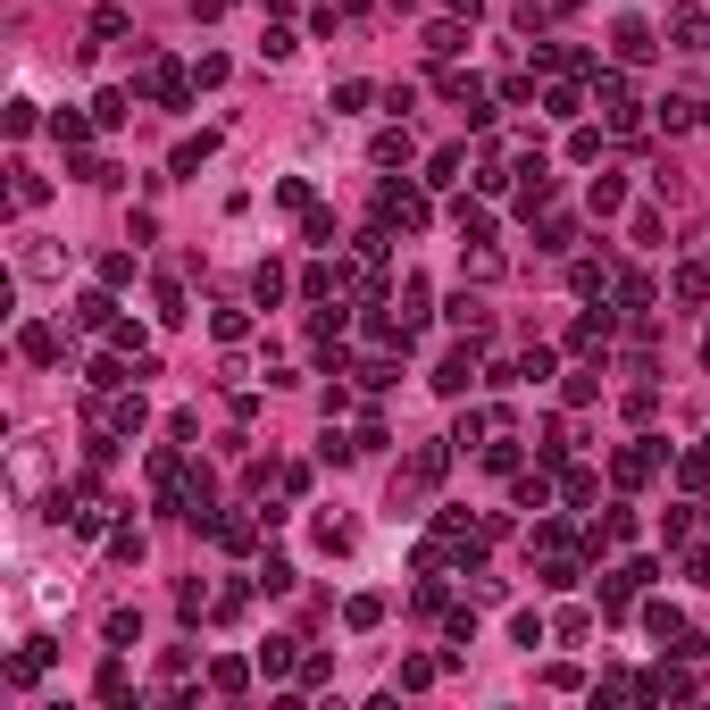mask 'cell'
<instances>
[{
    "label": "cell",
    "mask_w": 710,
    "mask_h": 710,
    "mask_svg": "<svg viewBox=\"0 0 710 710\" xmlns=\"http://www.w3.org/2000/svg\"><path fill=\"white\" fill-rule=\"evenodd\" d=\"M477 343H485V335H468V343H452V351L435 360V376H426V385H435L443 401H460L468 385H477Z\"/></svg>",
    "instance_id": "cell-1"
},
{
    "label": "cell",
    "mask_w": 710,
    "mask_h": 710,
    "mask_svg": "<svg viewBox=\"0 0 710 710\" xmlns=\"http://www.w3.org/2000/svg\"><path fill=\"white\" fill-rule=\"evenodd\" d=\"M376 218H385V226H426V193H410V184H376Z\"/></svg>",
    "instance_id": "cell-2"
},
{
    "label": "cell",
    "mask_w": 710,
    "mask_h": 710,
    "mask_svg": "<svg viewBox=\"0 0 710 710\" xmlns=\"http://www.w3.org/2000/svg\"><path fill=\"white\" fill-rule=\"evenodd\" d=\"M443 468H452V443H418V452H410V468H401V485H410V493H426V485H443Z\"/></svg>",
    "instance_id": "cell-3"
},
{
    "label": "cell",
    "mask_w": 710,
    "mask_h": 710,
    "mask_svg": "<svg viewBox=\"0 0 710 710\" xmlns=\"http://www.w3.org/2000/svg\"><path fill=\"white\" fill-rule=\"evenodd\" d=\"M610 51H619L627 67H644V59L660 51V42H652V26H644V17H619V26H610Z\"/></svg>",
    "instance_id": "cell-4"
},
{
    "label": "cell",
    "mask_w": 710,
    "mask_h": 710,
    "mask_svg": "<svg viewBox=\"0 0 710 710\" xmlns=\"http://www.w3.org/2000/svg\"><path fill=\"white\" fill-rule=\"evenodd\" d=\"M594 92L610 101V117H619V126H635V84L619 76V67H602V76H594Z\"/></svg>",
    "instance_id": "cell-5"
},
{
    "label": "cell",
    "mask_w": 710,
    "mask_h": 710,
    "mask_svg": "<svg viewBox=\"0 0 710 710\" xmlns=\"http://www.w3.org/2000/svg\"><path fill=\"white\" fill-rule=\"evenodd\" d=\"M42 669H51V635H26V644H17V660H9V677H17V685H34Z\"/></svg>",
    "instance_id": "cell-6"
},
{
    "label": "cell",
    "mask_w": 710,
    "mask_h": 710,
    "mask_svg": "<svg viewBox=\"0 0 710 710\" xmlns=\"http://www.w3.org/2000/svg\"><path fill=\"white\" fill-rule=\"evenodd\" d=\"M184 92H193V76L159 59V67H151V101H159V109H184Z\"/></svg>",
    "instance_id": "cell-7"
},
{
    "label": "cell",
    "mask_w": 710,
    "mask_h": 710,
    "mask_svg": "<svg viewBox=\"0 0 710 710\" xmlns=\"http://www.w3.org/2000/svg\"><path fill=\"white\" fill-rule=\"evenodd\" d=\"M310 535H318V552H351V543H360V527H351L343 510H318V527H310Z\"/></svg>",
    "instance_id": "cell-8"
},
{
    "label": "cell",
    "mask_w": 710,
    "mask_h": 710,
    "mask_svg": "<svg viewBox=\"0 0 710 710\" xmlns=\"http://www.w3.org/2000/svg\"><path fill=\"white\" fill-rule=\"evenodd\" d=\"M268 527V518H209V535H218V552H251V535Z\"/></svg>",
    "instance_id": "cell-9"
},
{
    "label": "cell",
    "mask_w": 710,
    "mask_h": 710,
    "mask_svg": "<svg viewBox=\"0 0 710 710\" xmlns=\"http://www.w3.org/2000/svg\"><path fill=\"white\" fill-rule=\"evenodd\" d=\"M259 669H268V677H293L301 669V644H293V635H268V644H259Z\"/></svg>",
    "instance_id": "cell-10"
},
{
    "label": "cell",
    "mask_w": 710,
    "mask_h": 710,
    "mask_svg": "<svg viewBox=\"0 0 710 710\" xmlns=\"http://www.w3.org/2000/svg\"><path fill=\"white\" fill-rule=\"evenodd\" d=\"M76 326H84V335H109V326H117L109 293H76Z\"/></svg>",
    "instance_id": "cell-11"
},
{
    "label": "cell",
    "mask_w": 710,
    "mask_h": 710,
    "mask_svg": "<svg viewBox=\"0 0 710 710\" xmlns=\"http://www.w3.org/2000/svg\"><path fill=\"white\" fill-rule=\"evenodd\" d=\"M410 151H418L410 126H385V134H376V168H410Z\"/></svg>",
    "instance_id": "cell-12"
},
{
    "label": "cell",
    "mask_w": 710,
    "mask_h": 710,
    "mask_svg": "<svg viewBox=\"0 0 710 710\" xmlns=\"http://www.w3.org/2000/svg\"><path fill=\"white\" fill-rule=\"evenodd\" d=\"M251 301H259V310H276V301H284V268H276V259H259V268H251Z\"/></svg>",
    "instance_id": "cell-13"
},
{
    "label": "cell",
    "mask_w": 710,
    "mask_h": 710,
    "mask_svg": "<svg viewBox=\"0 0 710 710\" xmlns=\"http://www.w3.org/2000/svg\"><path fill=\"white\" fill-rule=\"evenodd\" d=\"M101 635H109V652H134V644H142V610H109Z\"/></svg>",
    "instance_id": "cell-14"
},
{
    "label": "cell",
    "mask_w": 710,
    "mask_h": 710,
    "mask_svg": "<svg viewBox=\"0 0 710 710\" xmlns=\"http://www.w3.org/2000/svg\"><path fill=\"white\" fill-rule=\"evenodd\" d=\"M635 535V510L619 502V510H602V527H594V552H610V543H627Z\"/></svg>",
    "instance_id": "cell-15"
},
{
    "label": "cell",
    "mask_w": 710,
    "mask_h": 710,
    "mask_svg": "<svg viewBox=\"0 0 710 710\" xmlns=\"http://www.w3.org/2000/svg\"><path fill=\"white\" fill-rule=\"evenodd\" d=\"M468 51V34L452 26V17H443V26H426V59H460Z\"/></svg>",
    "instance_id": "cell-16"
},
{
    "label": "cell",
    "mask_w": 710,
    "mask_h": 710,
    "mask_svg": "<svg viewBox=\"0 0 710 710\" xmlns=\"http://www.w3.org/2000/svg\"><path fill=\"white\" fill-rule=\"evenodd\" d=\"M585 201H594V218H619V209H627V184L619 176H594V193H585Z\"/></svg>",
    "instance_id": "cell-17"
},
{
    "label": "cell",
    "mask_w": 710,
    "mask_h": 710,
    "mask_svg": "<svg viewBox=\"0 0 710 710\" xmlns=\"http://www.w3.org/2000/svg\"><path fill=\"white\" fill-rule=\"evenodd\" d=\"M485 468H493V477H518V435H510V426L485 443Z\"/></svg>",
    "instance_id": "cell-18"
},
{
    "label": "cell",
    "mask_w": 710,
    "mask_h": 710,
    "mask_svg": "<svg viewBox=\"0 0 710 710\" xmlns=\"http://www.w3.org/2000/svg\"><path fill=\"white\" fill-rule=\"evenodd\" d=\"M610 343V310L602 318H577V326H568V351H602Z\"/></svg>",
    "instance_id": "cell-19"
},
{
    "label": "cell",
    "mask_w": 710,
    "mask_h": 710,
    "mask_svg": "<svg viewBox=\"0 0 710 710\" xmlns=\"http://www.w3.org/2000/svg\"><path fill=\"white\" fill-rule=\"evenodd\" d=\"M376 619H385V602H376V594H351V602H343V627H351V635H368Z\"/></svg>",
    "instance_id": "cell-20"
},
{
    "label": "cell",
    "mask_w": 710,
    "mask_h": 710,
    "mask_svg": "<svg viewBox=\"0 0 710 710\" xmlns=\"http://www.w3.org/2000/svg\"><path fill=\"white\" fill-rule=\"evenodd\" d=\"M142 552H151L142 527H117V535H109V560H117V568H142Z\"/></svg>",
    "instance_id": "cell-21"
},
{
    "label": "cell",
    "mask_w": 710,
    "mask_h": 710,
    "mask_svg": "<svg viewBox=\"0 0 710 710\" xmlns=\"http://www.w3.org/2000/svg\"><path fill=\"white\" fill-rule=\"evenodd\" d=\"M518 510H552V468H535V477H518Z\"/></svg>",
    "instance_id": "cell-22"
},
{
    "label": "cell",
    "mask_w": 710,
    "mask_h": 710,
    "mask_svg": "<svg viewBox=\"0 0 710 710\" xmlns=\"http://www.w3.org/2000/svg\"><path fill=\"white\" fill-rule=\"evenodd\" d=\"M126 26H134V9H117V0H109V9H92V42H117Z\"/></svg>",
    "instance_id": "cell-23"
},
{
    "label": "cell",
    "mask_w": 710,
    "mask_h": 710,
    "mask_svg": "<svg viewBox=\"0 0 710 710\" xmlns=\"http://www.w3.org/2000/svg\"><path fill=\"white\" fill-rule=\"evenodd\" d=\"M92 117H101V126H126V117H134V92H117V84H109L101 101H92Z\"/></svg>",
    "instance_id": "cell-24"
},
{
    "label": "cell",
    "mask_w": 710,
    "mask_h": 710,
    "mask_svg": "<svg viewBox=\"0 0 710 710\" xmlns=\"http://www.w3.org/2000/svg\"><path fill=\"white\" fill-rule=\"evenodd\" d=\"M301 234H310V243H326V251H335V209H318V201H310V209H301Z\"/></svg>",
    "instance_id": "cell-25"
},
{
    "label": "cell",
    "mask_w": 710,
    "mask_h": 710,
    "mask_svg": "<svg viewBox=\"0 0 710 710\" xmlns=\"http://www.w3.org/2000/svg\"><path fill=\"white\" fill-rule=\"evenodd\" d=\"M218 151V134H201V142H176V176H201V159Z\"/></svg>",
    "instance_id": "cell-26"
},
{
    "label": "cell",
    "mask_w": 710,
    "mask_h": 710,
    "mask_svg": "<svg viewBox=\"0 0 710 710\" xmlns=\"http://www.w3.org/2000/svg\"><path fill=\"white\" fill-rule=\"evenodd\" d=\"M209 685H218V694H243L251 669H243V660H209Z\"/></svg>",
    "instance_id": "cell-27"
},
{
    "label": "cell",
    "mask_w": 710,
    "mask_h": 710,
    "mask_svg": "<svg viewBox=\"0 0 710 710\" xmlns=\"http://www.w3.org/2000/svg\"><path fill=\"white\" fill-rule=\"evenodd\" d=\"M568 284H577V293H602V284H610V259H577V268H568Z\"/></svg>",
    "instance_id": "cell-28"
},
{
    "label": "cell",
    "mask_w": 710,
    "mask_h": 710,
    "mask_svg": "<svg viewBox=\"0 0 710 710\" xmlns=\"http://www.w3.org/2000/svg\"><path fill=\"white\" fill-rule=\"evenodd\" d=\"M17 351H26V360H59V335H51V326H26V335H17Z\"/></svg>",
    "instance_id": "cell-29"
},
{
    "label": "cell",
    "mask_w": 710,
    "mask_h": 710,
    "mask_svg": "<svg viewBox=\"0 0 710 710\" xmlns=\"http://www.w3.org/2000/svg\"><path fill=\"white\" fill-rule=\"evenodd\" d=\"M543 585H552V594H568V585H577V560H568V552H543Z\"/></svg>",
    "instance_id": "cell-30"
},
{
    "label": "cell",
    "mask_w": 710,
    "mask_h": 710,
    "mask_svg": "<svg viewBox=\"0 0 710 710\" xmlns=\"http://www.w3.org/2000/svg\"><path fill=\"white\" fill-rule=\"evenodd\" d=\"M669 34H677V51H702V9H677Z\"/></svg>",
    "instance_id": "cell-31"
},
{
    "label": "cell",
    "mask_w": 710,
    "mask_h": 710,
    "mask_svg": "<svg viewBox=\"0 0 710 710\" xmlns=\"http://www.w3.org/2000/svg\"><path fill=\"white\" fill-rule=\"evenodd\" d=\"M460 243H493V218H485L477 201H460Z\"/></svg>",
    "instance_id": "cell-32"
},
{
    "label": "cell",
    "mask_w": 710,
    "mask_h": 710,
    "mask_svg": "<svg viewBox=\"0 0 710 710\" xmlns=\"http://www.w3.org/2000/svg\"><path fill=\"white\" fill-rule=\"evenodd\" d=\"M351 376H360V385H368V393H385V385H393V351H376V360H360V368H351Z\"/></svg>",
    "instance_id": "cell-33"
},
{
    "label": "cell",
    "mask_w": 710,
    "mask_h": 710,
    "mask_svg": "<svg viewBox=\"0 0 710 710\" xmlns=\"http://www.w3.org/2000/svg\"><path fill=\"white\" fill-rule=\"evenodd\" d=\"M259 585V577H251ZM251 585H218V602H209V610H218V619H243V610H251Z\"/></svg>",
    "instance_id": "cell-34"
},
{
    "label": "cell",
    "mask_w": 710,
    "mask_h": 710,
    "mask_svg": "<svg viewBox=\"0 0 710 710\" xmlns=\"http://www.w3.org/2000/svg\"><path fill=\"white\" fill-rule=\"evenodd\" d=\"M452 326H460V335H485V301H468V293H452Z\"/></svg>",
    "instance_id": "cell-35"
},
{
    "label": "cell",
    "mask_w": 710,
    "mask_h": 710,
    "mask_svg": "<svg viewBox=\"0 0 710 710\" xmlns=\"http://www.w3.org/2000/svg\"><path fill=\"white\" fill-rule=\"evenodd\" d=\"M142 418H151V410H142V393H126V401L109 410V426H117V435H142Z\"/></svg>",
    "instance_id": "cell-36"
},
{
    "label": "cell",
    "mask_w": 710,
    "mask_h": 710,
    "mask_svg": "<svg viewBox=\"0 0 710 710\" xmlns=\"http://www.w3.org/2000/svg\"><path fill=\"white\" fill-rule=\"evenodd\" d=\"M209 602H218V594H209L201 577H193V585H176V610H184V619H193V627H201V610H209Z\"/></svg>",
    "instance_id": "cell-37"
},
{
    "label": "cell",
    "mask_w": 710,
    "mask_h": 710,
    "mask_svg": "<svg viewBox=\"0 0 710 710\" xmlns=\"http://www.w3.org/2000/svg\"><path fill=\"white\" fill-rule=\"evenodd\" d=\"M293 585H301L293 560H268V568H259V594H293Z\"/></svg>",
    "instance_id": "cell-38"
},
{
    "label": "cell",
    "mask_w": 710,
    "mask_h": 710,
    "mask_svg": "<svg viewBox=\"0 0 710 710\" xmlns=\"http://www.w3.org/2000/svg\"><path fill=\"white\" fill-rule=\"evenodd\" d=\"M468 276H477V284L502 276V251H493V243H468Z\"/></svg>",
    "instance_id": "cell-39"
},
{
    "label": "cell",
    "mask_w": 710,
    "mask_h": 710,
    "mask_svg": "<svg viewBox=\"0 0 710 710\" xmlns=\"http://www.w3.org/2000/svg\"><path fill=\"white\" fill-rule=\"evenodd\" d=\"M685 535H694V510H685V502L660 510V543H685Z\"/></svg>",
    "instance_id": "cell-40"
},
{
    "label": "cell",
    "mask_w": 710,
    "mask_h": 710,
    "mask_svg": "<svg viewBox=\"0 0 710 710\" xmlns=\"http://www.w3.org/2000/svg\"><path fill=\"white\" fill-rule=\"evenodd\" d=\"M368 101H376V84H360V76L335 84V109H343V117H351V109H368Z\"/></svg>",
    "instance_id": "cell-41"
},
{
    "label": "cell",
    "mask_w": 710,
    "mask_h": 710,
    "mask_svg": "<svg viewBox=\"0 0 710 710\" xmlns=\"http://www.w3.org/2000/svg\"><path fill=\"white\" fill-rule=\"evenodd\" d=\"M677 477H685V485H694V493L710 485V443H702V452H685V460H677Z\"/></svg>",
    "instance_id": "cell-42"
},
{
    "label": "cell",
    "mask_w": 710,
    "mask_h": 710,
    "mask_svg": "<svg viewBox=\"0 0 710 710\" xmlns=\"http://www.w3.org/2000/svg\"><path fill=\"white\" fill-rule=\"evenodd\" d=\"M677 301H710V268H677Z\"/></svg>",
    "instance_id": "cell-43"
},
{
    "label": "cell",
    "mask_w": 710,
    "mask_h": 710,
    "mask_svg": "<svg viewBox=\"0 0 710 710\" xmlns=\"http://www.w3.org/2000/svg\"><path fill=\"white\" fill-rule=\"evenodd\" d=\"M560 502H594V468H568V477H560Z\"/></svg>",
    "instance_id": "cell-44"
},
{
    "label": "cell",
    "mask_w": 710,
    "mask_h": 710,
    "mask_svg": "<svg viewBox=\"0 0 710 710\" xmlns=\"http://www.w3.org/2000/svg\"><path fill=\"white\" fill-rule=\"evenodd\" d=\"M301 42H293V26H268V42H259V59H293Z\"/></svg>",
    "instance_id": "cell-45"
},
{
    "label": "cell",
    "mask_w": 710,
    "mask_h": 710,
    "mask_svg": "<svg viewBox=\"0 0 710 710\" xmlns=\"http://www.w3.org/2000/svg\"><path fill=\"white\" fill-rule=\"evenodd\" d=\"M543 117H577V84H552V92H543Z\"/></svg>",
    "instance_id": "cell-46"
},
{
    "label": "cell",
    "mask_w": 710,
    "mask_h": 710,
    "mask_svg": "<svg viewBox=\"0 0 710 710\" xmlns=\"http://www.w3.org/2000/svg\"><path fill=\"white\" fill-rule=\"evenodd\" d=\"M577 243V218H543V251H568Z\"/></svg>",
    "instance_id": "cell-47"
},
{
    "label": "cell",
    "mask_w": 710,
    "mask_h": 710,
    "mask_svg": "<svg viewBox=\"0 0 710 710\" xmlns=\"http://www.w3.org/2000/svg\"><path fill=\"white\" fill-rule=\"evenodd\" d=\"M560 393H568V401H594V393H602V368H577V376H568Z\"/></svg>",
    "instance_id": "cell-48"
},
{
    "label": "cell",
    "mask_w": 710,
    "mask_h": 710,
    "mask_svg": "<svg viewBox=\"0 0 710 710\" xmlns=\"http://www.w3.org/2000/svg\"><path fill=\"white\" fill-rule=\"evenodd\" d=\"M301 685H335V660H326V652H301Z\"/></svg>",
    "instance_id": "cell-49"
},
{
    "label": "cell",
    "mask_w": 710,
    "mask_h": 710,
    "mask_svg": "<svg viewBox=\"0 0 710 710\" xmlns=\"http://www.w3.org/2000/svg\"><path fill=\"white\" fill-rule=\"evenodd\" d=\"M435 669H443V660H426V652H410V660H401V685H435Z\"/></svg>",
    "instance_id": "cell-50"
},
{
    "label": "cell",
    "mask_w": 710,
    "mask_h": 710,
    "mask_svg": "<svg viewBox=\"0 0 710 710\" xmlns=\"http://www.w3.org/2000/svg\"><path fill=\"white\" fill-rule=\"evenodd\" d=\"M510 644H527V652L543 644V619H535V610H518V619H510Z\"/></svg>",
    "instance_id": "cell-51"
},
{
    "label": "cell",
    "mask_w": 710,
    "mask_h": 710,
    "mask_svg": "<svg viewBox=\"0 0 710 710\" xmlns=\"http://www.w3.org/2000/svg\"><path fill=\"white\" fill-rule=\"evenodd\" d=\"M51 134H59V142H84V134H92V117H76V109H59V117H51Z\"/></svg>",
    "instance_id": "cell-52"
},
{
    "label": "cell",
    "mask_w": 710,
    "mask_h": 710,
    "mask_svg": "<svg viewBox=\"0 0 710 710\" xmlns=\"http://www.w3.org/2000/svg\"><path fill=\"white\" fill-rule=\"evenodd\" d=\"M209 326H218V343H243V335H251V318H243V310H218Z\"/></svg>",
    "instance_id": "cell-53"
},
{
    "label": "cell",
    "mask_w": 710,
    "mask_h": 710,
    "mask_svg": "<svg viewBox=\"0 0 710 710\" xmlns=\"http://www.w3.org/2000/svg\"><path fill=\"white\" fill-rule=\"evenodd\" d=\"M452 9H460V17H477V9H485V0H452Z\"/></svg>",
    "instance_id": "cell-54"
}]
</instances>
